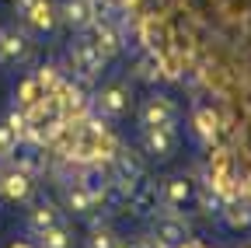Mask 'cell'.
<instances>
[{
	"mask_svg": "<svg viewBox=\"0 0 251 248\" xmlns=\"http://www.w3.org/2000/svg\"><path fill=\"white\" fill-rule=\"evenodd\" d=\"M91 109L98 112L101 119H122L126 112L133 109V95H129V84H122V81H115V84L101 87L98 95L91 98Z\"/></svg>",
	"mask_w": 251,
	"mask_h": 248,
	"instance_id": "1",
	"label": "cell"
},
{
	"mask_svg": "<svg viewBox=\"0 0 251 248\" xmlns=\"http://www.w3.org/2000/svg\"><path fill=\"white\" fill-rule=\"evenodd\" d=\"M143 178V161L136 158L133 150H126L119 147L115 150V158H112V185L122 193V196H129L136 189V182Z\"/></svg>",
	"mask_w": 251,
	"mask_h": 248,
	"instance_id": "2",
	"label": "cell"
},
{
	"mask_svg": "<svg viewBox=\"0 0 251 248\" xmlns=\"http://www.w3.org/2000/svg\"><path fill=\"white\" fill-rule=\"evenodd\" d=\"M140 122L143 126H175L178 122V105L168 95H150L140 109Z\"/></svg>",
	"mask_w": 251,
	"mask_h": 248,
	"instance_id": "3",
	"label": "cell"
},
{
	"mask_svg": "<svg viewBox=\"0 0 251 248\" xmlns=\"http://www.w3.org/2000/svg\"><path fill=\"white\" fill-rule=\"evenodd\" d=\"M87 42L98 49L105 59H112L119 49H122V32L112 25V21H105V18H94V25L87 28Z\"/></svg>",
	"mask_w": 251,
	"mask_h": 248,
	"instance_id": "4",
	"label": "cell"
},
{
	"mask_svg": "<svg viewBox=\"0 0 251 248\" xmlns=\"http://www.w3.org/2000/svg\"><path fill=\"white\" fill-rule=\"evenodd\" d=\"M70 59H74V70L84 77V81H91V77H98L101 74V67L108 63V59L94 49L87 39H77L74 46H70Z\"/></svg>",
	"mask_w": 251,
	"mask_h": 248,
	"instance_id": "5",
	"label": "cell"
},
{
	"mask_svg": "<svg viewBox=\"0 0 251 248\" xmlns=\"http://www.w3.org/2000/svg\"><path fill=\"white\" fill-rule=\"evenodd\" d=\"M143 150L150 154V158H157V161H168L171 154L178 150V133H175V126H147V133H143Z\"/></svg>",
	"mask_w": 251,
	"mask_h": 248,
	"instance_id": "6",
	"label": "cell"
},
{
	"mask_svg": "<svg viewBox=\"0 0 251 248\" xmlns=\"http://www.w3.org/2000/svg\"><path fill=\"white\" fill-rule=\"evenodd\" d=\"M153 238L161 241V245H168V248H175V245H181L188 238V224L181 220L175 210H168V213H161L153 220Z\"/></svg>",
	"mask_w": 251,
	"mask_h": 248,
	"instance_id": "7",
	"label": "cell"
},
{
	"mask_svg": "<svg viewBox=\"0 0 251 248\" xmlns=\"http://www.w3.org/2000/svg\"><path fill=\"white\" fill-rule=\"evenodd\" d=\"M80 185H84V189L94 196V206H98V203H105L108 199V171H105V165L101 161H91V165H84V171H80V178H77Z\"/></svg>",
	"mask_w": 251,
	"mask_h": 248,
	"instance_id": "8",
	"label": "cell"
},
{
	"mask_svg": "<svg viewBox=\"0 0 251 248\" xmlns=\"http://www.w3.org/2000/svg\"><path fill=\"white\" fill-rule=\"evenodd\" d=\"M59 18L67 21L74 32H87V28L94 25V7H91V0H63V7H59Z\"/></svg>",
	"mask_w": 251,
	"mask_h": 248,
	"instance_id": "9",
	"label": "cell"
},
{
	"mask_svg": "<svg viewBox=\"0 0 251 248\" xmlns=\"http://www.w3.org/2000/svg\"><path fill=\"white\" fill-rule=\"evenodd\" d=\"M157 206H161V189L140 178V182H136V189L129 193V210H133L136 217H153Z\"/></svg>",
	"mask_w": 251,
	"mask_h": 248,
	"instance_id": "10",
	"label": "cell"
},
{
	"mask_svg": "<svg viewBox=\"0 0 251 248\" xmlns=\"http://www.w3.org/2000/svg\"><path fill=\"white\" fill-rule=\"evenodd\" d=\"M0 196L11 199V203H25L31 196V175H25L21 168L0 175Z\"/></svg>",
	"mask_w": 251,
	"mask_h": 248,
	"instance_id": "11",
	"label": "cell"
},
{
	"mask_svg": "<svg viewBox=\"0 0 251 248\" xmlns=\"http://www.w3.org/2000/svg\"><path fill=\"white\" fill-rule=\"evenodd\" d=\"M192 178H185V175H175V178H168L164 182V189H161V203L168 206V210H178V206H185L188 199H192Z\"/></svg>",
	"mask_w": 251,
	"mask_h": 248,
	"instance_id": "12",
	"label": "cell"
},
{
	"mask_svg": "<svg viewBox=\"0 0 251 248\" xmlns=\"http://www.w3.org/2000/svg\"><path fill=\"white\" fill-rule=\"evenodd\" d=\"M63 203H67V210H70V213H77V217H87V213L94 210V196L84 189L77 178L63 185Z\"/></svg>",
	"mask_w": 251,
	"mask_h": 248,
	"instance_id": "13",
	"label": "cell"
},
{
	"mask_svg": "<svg viewBox=\"0 0 251 248\" xmlns=\"http://www.w3.org/2000/svg\"><path fill=\"white\" fill-rule=\"evenodd\" d=\"M56 224H63L59 220V210L46 199V203H35L28 210V231L31 234H42V231H49V227H56Z\"/></svg>",
	"mask_w": 251,
	"mask_h": 248,
	"instance_id": "14",
	"label": "cell"
},
{
	"mask_svg": "<svg viewBox=\"0 0 251 248\" xmlns=\"http://www.w3.org/2000/svg\"><path fill=\"white\" fill-rule=\"evenodd\" d=\"M31 56V39L21 32H4V42H0V59H11V63H21V59Z\"/></svg>",
	"mask_w": 251,
	"mask_h": 248,
	"instance_id": "15",
	"label": "cell"
},
{
	"mask_svg": "<svg viewBox=\"0 0 251 248\" xmlns=\"http://www.w3.org/2000/svg\"><path fill=\"white\" fill-rule=\"evenodd\" d=\"M192 122H196V133L202 137V143H206V147H213V143L220 140V115H216L213 109L199 105V109H196V115H192Z\"/></svg>",
	"mask_w": 251,
	"mask_h": 248,
	"instance_id": "16",
	"label": "cell"
},
{
	"mask_svg": "<svg viewBox=\"0 0 251 248\" xmlns=\"http://www.w3.org/2000/svg\"><path fill=\"white\" fill-rule=\"evenodd\" d=\"M25 21L35 28V32H52V28H56V11H52L49 0H39V4L25 14Z\"/></svg>",
	"mask_w": 251,
	"mask_h": 248,
	"instance_id": "17",
	"label": "cell"
},
{
	"mask_svg": "<svg viewBox=\"0 0 251 248\" xmlns=\"http://www.w3.org/2000/svg\"><path fill=\"white\" fill-rule=\"evenodd\" d=\"M220 217H224V220H227L234 231H244V227H251V206H244V203H227Z\"/></svg>",
	"mask_w": 251,
	"mask_h": 248,
	"instance_id": "18",
	"label": "cell"
},
{
	"mask_svg": "<svg viewBox=\"0 0 251 248\" xmlns=\"http://www.w3.org/2000/svg\"><path fill=\"white\" fill-rule=\"evenodd\" d=\"M70 245H74V238H70V231L63 224H56V227L39 234V248H70Z\"/></svg>",
	"mask_w": 251,
	"mask_h": 248,
	"instance_id": "19",
	"label": "cell"
},
{
	"mask_svg": "<svg viewBox=\"0 0 251 248\" xmlns=\"http://www.w3.org/2000/svg\"><path fill=\"white\" fill-rule=\"evenodd\" d=\"M39 98H42V87L35 84V77H31V81H25V84L18 87V105H21V109H31Z\"/></svg>",
	"mask_w": 251,
	"mask_h": 248,
	"instance_id": "20",
	"label": "cell"
},
{
	"mask_svg": "<svg viewBox=\"0 0 251 248\" xmlns=\"http://www.w3.org/2000/svg\"><path fill=\"white\" fill-rule=\"evenodd\" d=\"M35 84L42 87V95H52V91H56L63 81H59L56 67H42V70H35Z\"/></svg>",
	"mask_w": 251,
	"mask_h": 248,
	"instance_id": "21",
	"label": "cell"
},
{
	"mask_svg": "<svg viewBox=\"0 0 251 248\" xmlns=\"http://www.w3.org/2000/svg\"><path fill=\"white\" fill-rule=\"evenodd\" d=\"M199 203H202V210H206V213H224V206H227V203H224V196H220L216 189H209V185L199 193Z\"/></svg>",
	"mask_w": 251,
	"mask_h": 248,
	"instance_id": "22",
	"label": "cell"
},
{
	"mask_svg": "<svg viewBox=\"0 0 251 248\" xmlns=\"http://www.w3.org/2000/svg\"><path fill=\"white\" fill-rule=\"evenodd\" d=\"M18 143H21L18 133L7 126V122H0V150H4V158H11V154L18 150Z\"/></svg>",
	"mask_w": 251,
	"mask_h": 248,
	"instance_id": "23",
	"label": "cell"
},
{
	"mask_svg": "<svg viewBox=\"0 0 251 248\" xmlns=\"http://www.w3.org/2000/svg\"><path fill=\"white\" fill-rule=\"evenodd\" d=\"M18 168L25 171V175H35L42 165H39V158H35V154H21V161H18Z\"/></svg>",
	"mask_w": 251,
	"mask_h": 248,
	"instance_id": "24",
	"label": "cell"
},
{
	"mask_svg": "<svg viewBox=\"0 0 251 248\" xmlns=\"http://www.w3.org/2000/svg\"><path fill=\"white\" fill-rule=\"evenodd\" d=\"M91 7H94V14H98V18H105V14L115 7V0H91Z\"/></svg>",
	"mask_w": 251,
	"mask_h": 248,
	"instance_id": "25",
	"label": "cell"
},
{
	"mask_svg": "<svg viewBox=\"0 0 251 248\" xmlns=\"http://www.w3.org/2000/svg\"><path fill=\"white\" fill-rule=\"evenodd\" d=\"M35 4H39V0H18V14L25 18V14H28L31 7H35Z\"/></svg>",
	"mask_w": 251,
	"mask_h": 248,
	"instance_id": "26",
	"label": "cell"
},
{
	"mask_svg": "<svg viewBox=\"0 0 251 248\" xmlns=\"http://www.w3.org/2000/svg\"><path fill=\"white\" fill-rule=\"evenodd\" d=\"M115 4H119V7H126V11H133V7L140 4V0H115Z\"/></svg>",
	"mask_w": 251,
	"mask_h": 248,
	"instance_id": "27",
	"label": "cell"
},
{
	"mask_svg": "<svg viewBox=\"0 0 251 248\" xmlns=\"http://www.w3.org/2000/svg\"><path fill=\"white\" fill-rule=\"evenodd\" d=\"M199 245H202V241H192V238H185V241H181V245H175V248H199Z\"/></svg>",
	"mask_w": 251,
	"mask_h": 248,
	"instance_id": "28",
	"label": "cell"
},
{
	"mask_svg": "<svg viewBox=\"0 0 251 248\" xmlns=\"http://www.w3.org/2000/svg\"><path fill=\"white\" fill-rule=\"evenodd\" d=\"M115 248H143V241H119Z\"/></svg>",
	"mask_w": 251,
	"mask_h": 248,
	"instance_id": "29",
	"label": "cell"
},
{
	"mask_svg": "<svg viewBox=\"0 0 251 248\" xmlns=\"http://www.w3.org/2000/svg\"><path fill=\"white\" fill-rule=\"evenodd\" d=\"M143 248H168V245H161L157 238H147V241H143Z\"/></svg>",
	"mask_w": 251,
	"mask_h": 248,
	"instance_id": "30",
	"label": "cell"
},
{
	"mask_svg": "<svg viewBox=\"0 0 251 248\" xmlns=\"http://www.w3.org/2000/svg\"><path fill=\"white\" fill-rule=\"evenodd\" d=\"M11 248H31V245H28V241H14Z\"/></svg>",
	"mask_w": 251,
	"mask_h": 248,
	"instance_id": "31",
	"label": "cell"
},
{
	"mask_svg": "<svg viewBox=\"0 0 251 248\" xmlns=\"http://www.w3.org/2000/svg\"><path fill=\"white\" fill-rule=\"evenodd\" d=\"M241 248H251V241H244V245H241Z\"/></svg>",
	"mask_w": 251,
	"mask_h": 248,
	"instance_id": "32",
	"label": "cell"
},
{
	"mask_svg": "<svg viewBox=\"0 0 251 248\" xmlns=\"http://www.w3.org/2000/svg\"><path fill=\"white\" fill-rule=\"evenodd\" d=\"M0 161H4V150H0Z\"/></svg>",
	"mask_w": 251,
	"mask_h": 248,
	"instance_id": "33",
	"label": "cell"
},
{
	"mask_svg": "<svg viewBox=\"0 0 251 248\" xmlns=\"http://www.w3.org/2000/svg\"><path fill=\"white\" fill-rule=\"evenodd\" d=\"M0 42H4V32H0Z\"/></svg>",
	"mask_w": 251,
	"mask_h": 248,
	"instance_id": "34",
	"label": "cell"
},
{
	"mask_svg": "<svg viewBox=\"0 0 251 248\" xmlns=\"http://www.w3.org/2000/svg\"><path fill=\"white\" fill-rule=\"evenodd\" d=\"M199 248H206V245H199Z\"/></svg>",
	"mask_w": 251,
	"mask_h": 248,
	"instance_id": "35",
	"label": "cell"
}]
</instances>
